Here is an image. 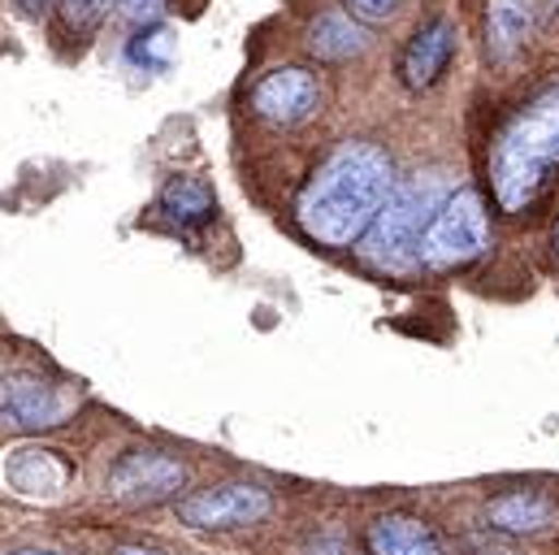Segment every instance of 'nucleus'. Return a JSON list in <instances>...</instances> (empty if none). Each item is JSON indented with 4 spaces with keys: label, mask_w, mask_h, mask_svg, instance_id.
<instances>
[{
    "label": "nucleus",
    "mask_w": 559,
    "mask_h": 555,
    "mask_svg": "<svg viewBox=\"0 0 559 555\" xmlns=\"http://www.w3.org/2000/svg\"><path fill=\"white\" fill-rule=\"evenodd\" d=\"M395 191V165L378 143H338L295 200L299 226L325 248H352L369 235Z\"/></svg>",
    "instance_id": "obj_1"
},
{
    "label": "nucleus",
    "mask_w": 559,
    "mask_h": 555,
    "mask_svg": "<svg viewBox=\"0 0 559 555\" xmlns=\"http://www.w3.org/2000/svg\"><path fill=\"white\" fill-rule=\"evenodd\" d=\"M559 169V87L525 105L490 147V187L503 213H525Z\"/></svg>",
    "instance_id": "obj_2"
},
{
    "label": "nucleus",
    "mask_w": 559,
    "mask_h": 555,
    "mask_svg": "<svg viewBox=\"0 0 559 555\" xmlns=\"http://www.w3.org/2000/svg\"><path fill=\"white\" fill-rule=\"evenodd\" d=\"M451 200L447 191V178L442 174H417L408 178L404 187L391 191V200L382 204L378 222L369 226L365 235V248L360 257L373 265V270H391V274H404L420 261V244H425V231L429 222L438 217V209Z\"/></svg>",
    "instance_id": "obj_3"
},
{
    "label": "nucleus",
    "mask_w": 559,
    "mask_h": 555,
    "mask_svg": "<svg viewBox=\"0 0 559 555\" xmlns=\"http://www.w3.org/2000/svg\"><path fill=\"white\" fill-rule=\"evenodd\" d=\"M490 248V222H486V200L477 191H451V200L438 209V217L425 231L420 244V265L429 270H460Z\"/></svg>",
    "instance_id": "obj_4"
},
{
    "label": "nucleus",
    "mask_w": 559,
    "mask_h": 555,
    "mask_svg": "<svg viewBox=\"0 0 559 555\" xmlns=\"http://www.w3.org/2000/svg\"><path fill=\"white\" fill-rule=\"evenodd\" d=\"M270 512H274V495L257 482L209 486V491H195L178 504V517L191 530H243V526L265 521Z\"/></svg>",
    "instance_id": "obj_5"
},
{
    "label": "nucleus",
    "mask_w": 559,
    "mask_h": 555,
    "mask_svg": "<svg viewBox=\"0 0 559 555\" xmlns=\"http://www.w3.org/2000/svg\"><path fill=\"white\" fill-rule=\"evenodd\" d=\"M248 109L270 127H299L321 109V83L299 66H282L257 79Z\"/></svg>",
    "instance_id": "obj_6"
},
{
    "label": "nucleus",
    "mask_w": 559,
    "mask_h": 555,
    "mask_svg": "<svg viewBox=\"0 0 559 555\" xmlns=\"http://www.w3.org/2000/svg\"><path fill=\"white\" fill-rule=\"evenodd\" d=\"M74 409V395L61 382L39 374H9L0 378V421L17 429H52Z\"/></svg>",
    "instance_id": "obj_7"
},
{
    "label": "nucleus",
    "mask_w": 559,
    "mask_h": 555,
    "mask_svg": "<svg viewBox=\"0 0 559 555\" xmlns=\"http://www.w3.org/2000/svg\"><path fill=\"white\" fill-rule=\"evenodd\" d=\"M187 464L169 451H127L109 469V495L122 504H160L174 491H182Z\"/></svg>",
    "instance_id": "obj_8"
},
{
    "label": "nucleus",
    "mask_w": 559,
    "mask_h": 555,
    "mask_svg": "<svg viewBox=\"0 0 559 555\" xmlns=\"http://www.w3.org/2000/svg\"><path fill=\"white\" fill-rule=\"evenodd\" d=\"M451 57H455V26H451L447 17L425 22L417 35L408 39L404 57H400V79H404V87H413V92L433 87V83L447 74Z\"/></svg>",
    "instance_id": "obj_9"
},
{
    "label": "nucleus",
    "mask_w": 559,
    "mask_h": 555,
    "mask_svg": "<svg viewBox=\"0 0 559 555\" xmlns=\"http://www.w3.org/2000/svg\"><path fill=\"white\" fill-rule=\"evenodd\" d=\"M538 31V0H486V52L508 66Z\"/></svg>",
    "instance_id": "obj_10"
},
{
    "label": "nucleus",
    "mask_w": 559,
    "mask_h": 555,
    "mask_svg": "<svg viewBox=\"0 0 559 555\" xmlns=\"http://www.w3.org/2000/svg\"><path fill=\"white\" fill-rule=\"evenodd\" d=\"M156 213H160L169 226H178V231H195V226L213 222L217 196H213V187H209L200 174H174V178L160 187V196H156Z\"/></svg>",
    "instance_id": "obj_11"
},
{
    "label": "nucleus",
    "mask_w": 559,
    "mask_h": 555,
    "mask_svg": "<svg viewBox=\"0 0 559 555\" xmlns=\"http://www.w3.org/2000/svg\"><path fill=\"white\" fill-rule=\"evenodd\" d=\"M4 482H9L17 495H31V499L57 495V491H66V482H70V464H66L57 451H44V447H17V451H9V460H4Z\"/></svg>",
    "instance_id": "obj_12"
},
{
    "label": "nucleus",
    "mask_w": 559,
    "mask_h": 555,
    "mask_svg": "<svg viewBox=\"0 0 559 555\" xmlns=\"http://www.w3.org/2000/svg\"><path fill=\"white\" fill-rule=\"evenodd\" d=\"M365 543H369V555H442L438 534L420 517H404V512L378 517Z\"/></svg>",
    "instance_id": "obj_13"
},
{
    "label": "nucleus",
    "mask_w": 559,
    "mask_h": 555,
    "mask_svg": "<svg viewBox=\"0 0 559 555\" xmlns=\"http://www.w3.org/2000/svg\"><path fill=\"white\" fill-rule=\"evenodd\" d=\"M486 521L503 534H543L556 521V504L538 491H508V495L490 499Z\"/></svg>",
    "instance_id": "obj_14"
},
{
    "label": "nucleus",
    "mask_w": 559,
    "mask_h": 555,
    "mask_svg": "<svg viewBox=\"0 0 559 555\" xmlns=\"http://www.w3.org/2000/svg\"><path fill=\"white\" fill-rule=\"evenodd\" d=\"M308 48H312V57H321V61H352V57H360V52L369 48V31L356 26L352 13L330 9V13H321V17L308 26Z\"/></svg>",
    "instance_id": "obj_15"
},
{
    "label": "nucleus",
    "mask_w": 559,
    "mask_h": 555,
    "mask_svg": "<svg viewBox=\"0 0 559 555\" xmlns=\"http://www.w3.org/2000/svg\"><path fill=\"white\" fill-rule=\"evenodd\" d=\"M127 61L135 70H147V74H160L174 66V35L165 26H143L140 35L127 44Z\"/></svg>",
    "instance_id": "obj_16"
},
{
    "label": "nucleus",
    "mask_w": 559,
    "mask_h": 555,
    "mask_svg": "<svg viewBox=\"0 0 559 555\" xmlns=\"http://www.w3.org/2000/svg\"><path fill=\"white\" fill-rule=\"evenodd\" d=\"M114 4H118V0H61L57 13H61V26H66L70 35H92V31L109 17Z\"/></svg>",
    "instance_id": "obj_17"
},
{
    "label": "nucleus",
    "mask_w": 559,
    "mask_h": 555,
    "mask_svg": "<svg viewBox=\"0 0 559 555\" xmlns=\"http://www.w3.org/2000/svg\"><path fill=\"white\" fill-rule=\"evenodd\" d=\"M343 4H347V13H356L360 22L382 26V22H391V17L400 13V4H404V0H343Z\"/></svg>",
    "instance_id": "obj_18"
},
{
    "label": "nucleus",
    "mask_w": 559,
    "mask_h": 555,
    "mask_svg": "<svg viewBox=\"0 0 559 555\" xmlns=\"http://www.w3.org/2000/svg\"><path fill=\"white\" fill-rule=\"evenodd\" d=\"M118 4H122V13H127L131 22H143V26L156 22L160 9H165V0H118Z\"/></svg>",
    "instance_id": "obj_19"
},
{
    "label": "nucleus",
    "mask_w": 559,
    "mask_h": 555,
    "mask_svg": "<svg viewBox=\"0 0 559 555\" xmlns=\"http://www.w3.org/2000/svg\"><path fill=\"white\" fill-rule=\"evenodd\" d=\"M13 4H17V9H22V13H31V17H35V13H44V9H48V0H13Z\"/></svg>",
    "instance_id": "obj_20"
},
{
    "label": "nucleus",
    "mask_w": 559,
    "mask_h": 555,
    "mask_svg": "<svg viewBox=\"0 0 559 555\" xmlns=\"http://www.w3.org/2000/svg\"><path fill=\"white\" fill-rule=\"evenodd\" d=\"M114 555H160V552H152V547H118Z\"/></svg>",
    "instance_id": "obj_21"
},
{
    "label": "nucleus",
    "mask_w": 559,
    "mask_h": 555,
    "mask_svg": "<svg viewBox=\"0 0 559 555\" xmlns=\"http://www.w3.org/2000/svg\"><path fill=\"white\" fill-rule=\"evenodd\" d=\"M13 555H61V552H48V547H22V552H13Z\"/></svg>",
    "instance_id": "obj_22"
},
{
    "label": "nucleus",
    "mask_w": 559,
    "mask_h": 555,
    "mask_svg": "<svg viewBox=\"0 0 559 555\" xmlns=\"http://www.w3.org/2000/svg\"><path fill=\"white\" fill-rule=\"evenodd\" d=\"M556 252H559V231H556Z\"/></svg>",
    "instance_id": "obj_23"
}]
</instances>
